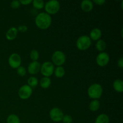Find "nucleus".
Masks as SVG:
<instances>
[{"label": "nucleus", "mask_w": 123, "mask_h": 123, "mask_svg": "<svg viewBox=\"0 0 123 123\" xmlns=\"http://www.w3.org/2000/svg\"><path fill=\"white\" fill-rule=\"evenodd\" d=\"M20 4L24 5V6H26V5H29L31 3H32V0H20Z\"/></svg>", "instance_id": "nucleus-30"}, {"label": "nucleus", "mask_w": 123, "mask_h": 123, "mask_svg": "<svg viewBox=\"0 0 123 123\" xmlns=\"http://www.w3.org/2000/svg\"><path fill=\"white\" fill-rule=\"evenodd\" d=\"M51 85V79L48 77H43L40 80V85L42 88H48Z\"/></svg>", "instance_id": "nucleus-16"}, {"label": "nucleus", "mask_w": 123, "mask_h": 123, "mask_svg": "<svg viewBox=\"0 0 123 123\" xmlns=\"http://www.w3.org/2000/svg\"><path fill=\"white\" fill-rule=\"evenodd\" d=\"M44 10L48 14H55L60 10V4L56 0H50L44 4Z\"/></svg>", "instance_id": "nucleus-3"}, {"label": "nucleus", "mask_w": 123, "mask_h": 123, "mask_svg": "<svg viewBox=\"0 0 123 123\" xmlns=\"http://www.w3.org/2000/svg\"><path fill=\"white\" fill-rule=\"evenodd\" d=\"M18 31L16 27H11L6 34V37L8 40L12 41L15 39L18 36Z\"/></svg>", "instance_id": "nucleus-13"}, {"label": "nucleus", "mask_w": 123, "mask_h": 123, "mask_svg": "<svg viewBox=\"0 0 123 123\" xmlns=\"http://www.w3.org/2000/svg\"><path fill=\"white\" fill-rule=\"evenodd\" d=\"M39 53L37 50H32L30 52V58L32 61H37L39 58Z\"/></svg>", "instance_id": "nucleus-24"}, {"label": "nucleus", "mask_w": 123, "mask_h": 123, "mask_svg": "<svg viewBox=\"0 0 123 123\" xmlns=\"http://www.w3.org/2000/svg\"><path fill=\"white\" fill-rule=\"evenodd\" d=\"M41 64L38 61H32L28 66V72L30 74L34 75L37 74L40 71Z\"/></svg>", "instance_id": "nucleus-11"}, {"label": "nucleus", "mask_w": 123, "mask_h": 123, "mask_svg": "<svg viewBox=\"0 0 123 123\" xmlns=\"http://www.w3.org/2000/svg\"><path fill=\"white\" fill-rule=\"evenodd\" d=\"M117 64L120 68H123V58L121 57L117 61Z\"/></svg>", "instance_id": "nucleus-31"}, {"label": "nucleus", "mask_w": 123, "mask_h": 123, "mask_svg": "<svg viewBox=\"0 0 123 123\" xmlns=\"http://www.w3.org/2000/svg\"><path fill=\"white\" fill-rule=\"evenodd\" d=\"M100 103L98 100H92L89 104V109L92 112H96L99 109Z\"/></svg>", "instance_id": "nucleus-17"}, {"label": "nucleus", "mask_w": 123, "mask_h": 123, "mask_svg": "<svg viewBox=\"0 0 123 123\" xmlns=\"http://www.w3.org/2000/svg\"><path fill=\"white\" fill-rule=\"evenodd\" d=\"M32 3L34 8L37 10L42 9L44 6V2L43 0H34Z\"/></svg>", "instance_id": "nucleus-22"}, {"label": "nucleus", "mask_w": 123, "mask_h": 123, "mask_svg": "<svg viewBox=\"0 0 123 123\" xmlns=\"http://www.w3.org/2000/svg\"><path fill=\"white\" fill-rule=\"evenodd\" d=\"M91 40L88 36H82L76 41V47L80 50H86L91 45Z\"/></svg>", "instance_id": "nucleus-4"}, {"label": "nucleus", "mask_w": 123, "mask_h": 123, "mask_svg": "<svg viewBox=\"0 0 123 123\" xmlns=\"http://www.w3.org/2000/svg\"><path fill=\"white\" fill-rule=\"evenodd\" d=\"M103 87L99 84H93L88 89V95L92 100H98L103 94Z\"/></svg>", "instance_id": "nucleus-2"}, {"label": "nucleus", "mask_w": 123, "mask_h": 123, "mask_svg": "<svg viewBox=\"0 0 123 123\" xmlns=\"http://www.w3.org/2000/svg\"><path fill=\"white\" fill-rule=\"evenodd\" d=\"M17 73L19 76L21 77H24L26 75V70L24 66H21L18 67L17 68Z\"/></svg>", "instance_id": "nucleus-25"}, {"label": "nucleus", "mask_w": 123, "mask_h": 123, "mask_svg": "<svg viewBox=\"0 0 123 123\" xmlns=\"http://www.w3.org/2000/svg\"><path fill=\"white\" fill-rule=\"evenodd\" d=\"M96 48L98 51L102 52L106 48V43L103 40H98L96 43Z\"/></svg>", "instance_id": "nucleus-20"}, {"label": "nucleus", "mask_w": 123, "mask_h": 123, "mask_svg": "<svg viewBox=\"0 0 123 123\" xmlns=\"http://www.w3.org/2000/svg\"><path fill=\"white\" fill-rule=\"evenodd\" d=\"M7 123H20V120L18 115L10 114L7 117Z\"/></svg>", "instance_id": "nucleus-21"}, {"label": "nucleus", "mask_w": 123, "mask_h": 123, "mask_svg": "<svg viewBox=\"0 0 123 123\" xmlns=\"http://www.w3.org/2000/svg\"><path fill=\"white\" fill-rule=\"evenodd\" d=\"M35 24L36 26L40 30H46L51 25V16L46 12L38 13L35 19Z\"/></svg>", "instance_id": "nucleus-1"}, {"label": "nucleus", "mask_w": 123, "mask_h": 123, "mask_svg": "<svg viewBox=\"0 0 123 123\" xmlns=\"http://www.w3.org/2000/svg\"><path fill=\"white\" fill-rule=\"evenodd\" d=\"M110 58L106 52H102L99 53L96 57V63L100 67H105L109 63Z\"/></svg>", "instance_id": "nucleus-10"}, {"label": "nucleus", "mask_w": 123, "mask_h": 123, "mask_svg": "<svg viewBox=\"0 0 123 123\" xmlns=\"http://www.w3.org/2000/svg\"><path fill=\"white\" fill-rule=\"evenodd\" d=\"M9 66L13 68H18L21 65L22 59L20 55L16 53H13L9 56L8 60Z\"/></svg>", "instance_id": "nucleus-9"}, {"label": "nucleus", "mask_w": 123, "mask_h": 123, "mask_svg": "<svg viewBox=\"0 0 123 123\" xmlns=\"http://www.w3.org/2000/svg\"><path fill=\"white\" fill-rule=\"evenodd\" d=\"M54 73L58 78H62L66 74V71L62 66H58L54 70Z\"/></svg>", "instance_id": "nucleus-19"}, {"label": "nucleus", "mask_w": 123, "mask_h": 123, "mask_svg": "<svg viewBox=\"0 0 123 123\" xmlns=\"http://www.w3.org/2000/svg\"><path fill=\"white\" fill-rule=\"evenodd\" d=\"M62 121L63 123H72L73 121L72 117L69 115H64Z\"/></svg>", "instance_id": "nucleus-26"}, {"label": "nucleus", "mask_w": 123, "mask_h": 123, "mask_svg": "<svg viewBox=\"0 0 123 123\" xmlns=\"http://www.w3.org/2000/svg\"><path fill=\"white\" fill-rule=\"evenodd\" d=\"M113 88L118 92L121 93L123 91V82L121 79H116L113 83Z\"/></svg>", "instance_id": "nucleus-15"}, {"label": "nucleus", "mask_w": 123, "mask_h": 123, "mask_svg": "<svg viewBox=\"0 0 123 123\" xmlns=\"http://www.w3.org/2000/svg\"><path fill=\"white\" fill-rule=\"evenodd\" d=\"M38 84V80L37 78L34 76H31L28 79V85L31 88H34L37 86Z\"/></svg>", "instance_id": "nucleus-23"}, {"label": "nucleus", "mask_w": 123, "mask_h": 123, "mask_svg": "<svg viewBox=\"0 0 123 123\" xmlns=\"http://www.w3.org/2000/svg\"><path fill=\"white\" fill-rule=\"evenodd\" d=\"M92 2H93V4L94 3L98 6H103L106 2V1L105 0H94Z\"/></svg>", "instance_id": "nucleus-29"}, {"label": "nucleus", "mask_w": 123, "mask_h": 123, "mask_svg": "<svg viewBox=\"0 0 123 123\" xmlns=\"http://www.w3.org/2000/svg\"><path fill=\"white\" fill-rule=\"evenodd\" d=\"M20 1H18V0H15V1H13L11 2L10 3V6L13 9H17V8H19L20 6Z\"/></svg>", "instance_id": "nucleus-27"}, {"label": "nucleus", "mask_w": 123, "mask_h": 123, "mask_svg": "<svg viewBox=\"0 0 123 123\" xmlns=\"http://www.w3.org/2000/svg\"><path fill=\"white\" fill-rule=\"evenodd\" d=\"M17 30H18V31H20V32H25L27 31L28 27L26 25H20V26L17 28Z\"/></svg>", "instance_id": "nucleus-28"}, {"label": "nucleus", "mask_w": 123, "mask_h": 123, "mask_svg": "<svg viewBox=\"0 0 123 123\" xmlns=\"http://www.w3.org/2000/svg\"><path fill=\"white\" fill-rule=\"evenodd\" d=\"M64 113L61 109L58 108H54L49 112V117L52 121L55 123H58L62 121Z\"/></svg>", "instance_id": "nucleus-7"}, {"label": "nucleus", "mask_w": 123, "mask_h": 123, "mask_svg": "<svg viewBox=\"0 0 123 123\" xmlns=\"http://www.w3.org/2000/svg\"><path fill=\"white\" fill-rule=\"evenodd\" d=\"M55 70V67L52 62L50 61L44 62L40 67V72L44 77H49L53 74Z\"/></svg>", "instance_id": "nucleus-6"}, {"label": "nucleus", "mask_w": 123, "mask_h": 123, "mask_svg": "<svg viewBox=\"0 0 123 123\" xmlns=\"http://www.w3.org/2000/svg\"><path fill=\"white\" fill-rule=\"evenodd\" d=\"M95 123H109V117L105 114H101L96 118Z\"/></svg>", "instance_id": "nucleus-18"}, {"label": "nucleus", "mask_w": 123, "mask_h": 123, "mask_svg": "<svg viewBox=\"0 0 123 123\" xmlns=\"http://www.w3.org/2000/svg\"><path fill=\"white\" fill-rule=\"evenodd\" d=\"M102 37V31L99 28H94L90 31V38L94 41H98Z\"/></svg>", "instance_id": "nucleus-14"}, {"label": "nucleus", "mask_w": 123, "mask_h": 123, "mask_svg": "<svg viewBox=\"0 0 123 123\" xmlns=\"http://www.w3.org/2000/svg\"><path fill=\"white\" fill-rule=\"evenodd\" d=\"M66 55L61 50H56L53 53L52 55V61L54 65L58 66H62L66 62Z\"/></svg>", "instance_id": "nucleus-5"}, {"label": "nucleus", "mask_w": 123, "mask_h": 123, "mask_svg": "<svg viewBox=\"0 0 123 123\" xmlns=\"http://www.w3.org/2000/svg\"><path fill=\"white\" fill-rule=\"evenodd\" d=\"M32 94V89L28 85H24L18 91L19 97L22 100H26L30 98Z\"/></svg>", "instance_id": "nucleus-8"}, {"label": "nucleus", "mask_w": 123, "mask_h": 123, "mask_svg": "<svg viewBox=\"0 0 123 123\" xmlns=\"http://www.w3.org/2000/svg\"><path fill=\"white\" fill-rule=\"evenodd\" d=\"M94 4L92 1L90 0H84L82 1L80 4V8L84 12H90L93 9Z\"/></svg>", "instance_id": "nucleus-12"}]
</instances>
